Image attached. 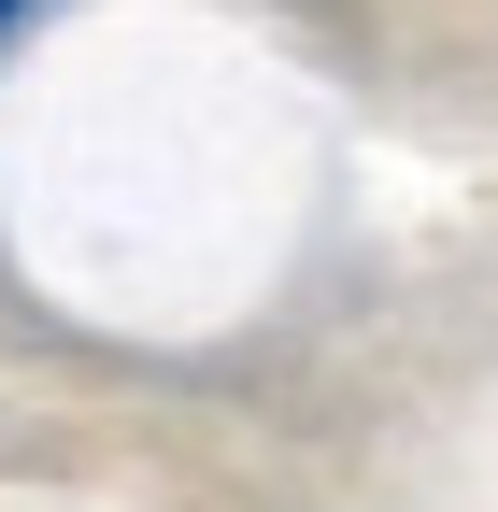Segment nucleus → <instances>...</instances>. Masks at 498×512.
<instances>
[{"instance_id": "nucleus-1", "label": "nucleus", "mask_w": 498, "mask_h": 512, "mask_svg": "<svg viewBox=\"0 0 498 512\" xmlns=\"http://www.w3.org/2000/svg\"><path fill=\"white\" fill-rule=\"evenodd\" d=\"M0 15H15V0H0Z\"/></svg>"}]
</instances>
